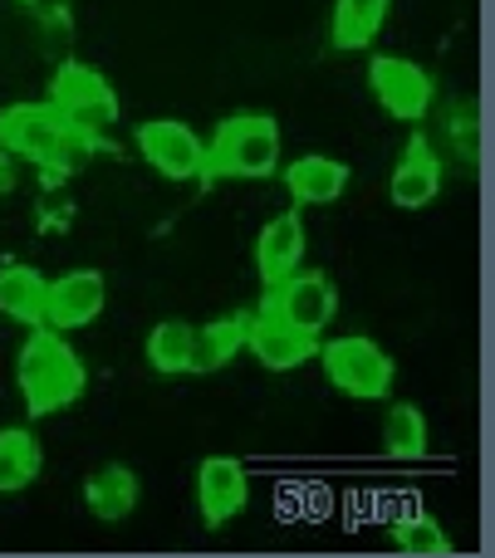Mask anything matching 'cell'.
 <instances>
[{
  "mask_svg": "<svg viewBox=\"0 0 495 558\" xmlns=\"http://www.w3.org/2000/svg\"><path fill=\"white\" fill-rule=\"evenodd\" d=\"M0 133H5L10 153L25 162L45 167L55 177H74L88 167V157L98 153V137L79 133L55 104H15L0 113Z\"/></svg>",
  "mask_w": 495,
  "mask_h": 558,
  "instance_id": "obj_1",
  "label": "cell"
},
{
  "mask_svg": "<svg viewBox=\"0 0 495 558\" xmlns=\"http://www.w3.org/2000/svg\"><path fill=\"white\" fill-rule=\"evenodd\" d=\"M15 383H20V397H25V412L49 416L84 397L88 367H84V357L64 343V333L39 324V328H29L25 348H20V357H15Z\"/></svg>",
  "mask_w": 495,
  "mask_h": 558,
  "instance_id": "obj_2",
  "label": "cell"
},
{
  "mask_svg": "<svg viewBox=\"0 0 495 558\" xmlns=\"http://www.w3.org/2000/svg\"><path fill=\"white\" fill-rule=\"evenodd\" d=\"M280 172V123L270 113H236L216 128V137L206 143V167L202 182H221V177H265Z\"/></svg>",
  "mask_w": 495,
  "mask_h": 558,
  "instance_id": "obj_3",
  "label": "cell"
},
{
  "mask_svg": "<svg viewBox=\"0 0 495 558\" xmlns=\"http://www.w3.org/2000/svg\"><path fill=\"white\" fill-rule=\"evenodd\" d=\"M319 357H324V377H329L343 397H353V402H383V397L393 392L398 367H393V357L383 353L373 338H363V333L334 338V343L319 348Z\"/></svg>",
  "mask_w": 495,
  "mask_h": 558,
  "instance_id": "obj_4",
  "label": "cell"
},
{
  "mask_svg": "<svg viewBox=\"0 0 495 558\" xmlns=\"http://www.w3.org/2000/svg\"><path fill=\"white\" fill-rule=\"evenodd\" d=\"M49 104L79 128V133L98 137L104 128L118 123V94L108 88V78L98 69L79 64V59H64L49 78Z\"/></svg>",
  "mask_w": 495,
  "mask_h": 558,
  "instance_id": "obj_5",
  "label": "cell"
},
{
  "mask_svg": "<svg viewBox=\"0 0 495 558\" xmlns=\"http://www.w3.org/2000/svg\"><path fill=\"white\" fill-rule=\"evenodd\" d=\"M265 308H270L275 318H285V324H294L300 333L319 338L324 328L334 324V314H339V289H334L329 275L304 270V265H300V270L285 275L280 284H270Z\"/></svg>",
  "mask_w": 495,
  "mask_h": 558,
  "instance_id": "obj_6",
  "label": "cell"
},
{
  "mask_svg": "<svg viewBox=\"0 0 495 558\" xmlns=\"http://www.w3.org/2000/svg\"><path fill=\"white\" fill-rule=\"evenodd\" d=\"M369 88L378 94V104L388 108L393 118H402V123H422V118L432 113V98H437L432 74L402 54L369 59Z\"/></svg>",
  "mask_w": 495,
  "mask_h": 558,
  "instance_id": "obj_7",
  "label": "cell"
},
{
  "mask_svg": "<svg viewBox=\"0 0 495 558\" xmlns=\"http://www.w3.org/2000/svg\"><path fill=\"white\" fill-rule=\"evenodd\" d=\"M251 505V471L236 456H206L196 465V510L206 530H226Z\"/></svg>",
  "mask_w": 495,
  "mask_h": 558,
  "instance_id": "obj_8",
  "label": "cell"
},
{
  "mask_svg": "<svg viewBox=\"0 0 495 558\" xmlns=\"http://www.w3.org/2000/svg\"><path fill=\"white\" fill-rule=\"evenodd\" d=\"M137 153L167 177V182H202L206 143L177 118H153L137 128Z\"/></svg>",
  "mask_w": 495,
  "mask_h": 558,
  "instance_id": "obj_9",
  "label": "cell"
},
{
  "mask_svg": "<svg viewBox=\"0 0 495 558\" xmlns=\"http://www.w3.org/2000/svg\"><path fill=\"white\" fill-rule=\"evenodd\" d=\"M108 304V279L98 270H64L45 284V324L55 333H74L88 328Z\"/></svg>",
  "mask_w": 495,
  "mask_h": 558,
  "instance_id": "obj_10",
  "label": "cell"
},
{
  "mask_svg": "<svg viewBox=\"0 0 495 558\" xmlns=\"http://www.w3.org/2000/svg\"><path fill=\"white\" fill-rule=\"evenodd\" d=\"M245 348H251V353L261 357V367H270V373H294L300 363H310V357L319 353V338L300 333L294 324H285L270 308H261L255 318H245Z\"/></svg>",
  "mask_w": 495,
  "mask_h": 558,
  "instance_id": "obj_11",
  "label": "cell"
},
{
  "mask_svg": "<svg viewBox=\"0 0 495 558\" xmlns=\"http://www.w3.org/2000/svg\"><path fill=\"white\" fill-rule=\"evenodd\" d=\"M304 245H310V235H304L300 206H294V211H280L275 221H265L261 241H255V270H261L265 289L280 284L285 275L300 270V265H304Z\"/></svg>",
  "mask_w": 495,
  "mask_h": 558,
  "instance_id": "obj_12",
  "label": "cell"
},
{
  "mask_svg": "<svg viewBox=\"0 0 495 558\" xmlns=\"http://www.w3.org/2000/svg\"><path fill=\"white\" fill-rule=\"evenodd\" d=\"M388 192H393V202H398L402 211H422V206L437 202V192H442V162H437V153H432V143L422 133L412 137L408 153H402V162L393 167Z\"/></svg>",
  "mask_w": 495,
  "mask_h": 558,
  "instance_id": "obj_13",
  "label": "cell"
},
{
  "mask_svg": "<svg viewBox=\"0 0 495 558\" xmlns=\"http://www.w3.org/2000/svg\"><path fill=\"white\" fill-rule=\"evenodd\" d=\"M285 186H290L294 206H329L349 192V167L324 157V153H310V157L285 167Z\"/></svg>",
  "mask_w": 495,
  "mask_h": 558,
  "instance_id": "obj_14",
  "label": "cell"
},
{
  "mask_svg": "<svg viewBox=\"0 0 495 558\" xmlns=\"http://www.w3.org/2000/svg\"><path fill=\"white\" fill-rule=\"evenodd\" d=\"M137 500H143V490H137V475L128 471V465H98V471L84 481L88 514L104 520V524L128 520V514L137 510Z\"/></svg>",
  "mask_w": 495,
  "mask_h": 558,
  "instance_id": "obj_15",
  "label": "cell"
},
{
  "mask_svg": "<svg viewBox=\"0 0 495 558\" xmlns=\"http://www.w3.org/2000/svg\"><path fill=\"white\" fill-rule=\"evenodd\" d=\"M241 348H245V314L212 318V324L192 328V363H186V373H221Z\"/></svg>",
  "mask_w": 495,
  "mask_h": 558,
  "instance_id": "obj_16",
  "label": "cell"
},
{
  "mask_svg": "<svg viewBox=\"0 0 495 558\" xmlns=\"http://www.w3.org/2000/svg\"><path fill=\"white\" fill-rule=\"evenodd\" d=\"M45 284L49 279L35 265H5L0 270V314L25 328H39L45 324Z\"/></svg>",
  "mask_w": 495,
  "mask_h": 558,
  "instance_id": "obj_17",
  "label": "cell"
},
{
  "mask_svg": "<svg viewBox=\"0 0 495 558\" xmlns=\"http://www.w3.org/2000/svg\"><path fill=\"white\" fill-rule=\"evenodd\" d=\"M45 471V451H39L35 432L25 426H5L0 432V495H15V490H29Z\"/></svg>",
  "mask_w": 495,
  "mask_h": 558,
  "instance_id": "obj_18",
  "label": "cell"
},
{
  "mask_svg": "<svg viewBox=\"0 0 495 558\" xmlns=\"http://www.w3.org/2000/svg\"><path fill=\"white\" fill-rule=\"evenodd\" d=\"M393 0H339L334 5V45L339 49H363L383 29Z\"/></svg>",
  "mask_w": 495,
  "mask_h": 558,
  "instance_id": "obj_19",
  "label": "cell"
},
{
  "mask_svg": "<svg viewBox=\"0 0 495 558\" xmlns=\"http://www.w3.org/2000/svg\"><path fill=\"white\" fill-rule=\"evenodd\" d=\"M383 451L393 461H422L427 456V416H422V407L412 402L393 407L388 422H383Z\"/></svg>",
  "mask_w": 495,
  "mask_h": 558,
  "instance_id": "obj_20",
  "label": "cell"
},
{
  "mask_svg": "<svg viewBox=\"0 0 495 558\" xmlns=\"http://www.w3.org/2000/svg\"><path fill=\"white\" fill-rule=\"evenodd\" d=\"M147 363L167 377L186 373V363H192V324H186V318H162V324L147 333Z\"/></svg>",
  "mask_w": 495,
  "mask_h": 558,
  "instance_id": "obj_21",
  "label": "cell"
},
{
  "mask_svg": "<svg viewBox=\"0 0 495 558\" xmlns=\"http://www.w3.org/2000/svg\"><path fill=\"white\" fill-rule=\"evenodd\" d=\"M393 544H398L402 554H422V558H447L451 554L447 530H442L432 514H422V510H408V514L393 520Z\"/></svg>",
  "mask_w": 495,
  "mask_h": 558,
  "instance_id": "obj_22",
  "label": "cell"
},
{
  "mask_svg": "<svg viewBox=\"0 0 495 558\" xmlns=\"http://www.w3.org/2000/svg\"><path fill=\"white\" fill-rule=\"evenodd\" d=\"M15 186V153H10L5 133H0V192H10Z\"/></svg>",
  "mask_w": 495,
  "mask_h": 558,
  "instance_id": "obj_23",
  "label": "cell"
}]
</instances>
